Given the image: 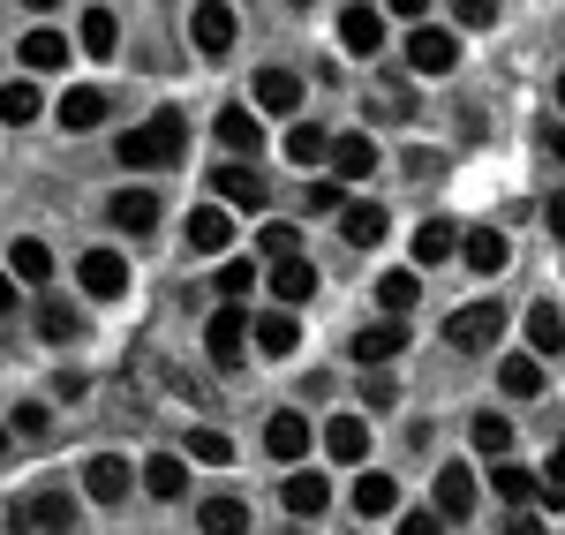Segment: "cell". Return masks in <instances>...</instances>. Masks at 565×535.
<instances>
[{
  "mask_svg": "<svg viewBox=\"0 0 565 535\" xmlns=\"http://www.w3.org/2000/svg\"><path fill=\"white\" fill-rule=\"evenodd\" d=\"M114 151H121V167H129V174H143V167H174L181 151H189V114H174V106H167V114L136 121Z\"/></svg>",
  "mask_w": 565,
  "mask_h": 535,
  "instance_id": "obj_1",
  "label": "cell"
},
{
  "mask_svg": "<svg viewBox=\"0 0 565 535\" xmlns=\"http://www.w3.org/2000/svg\"><path fill=\"white\" fill-rule=\"evenodd\" d=\"M445 340H452L460 355H490V347L505 340V302H468V310H452Z\"/></svg>",
  "mask_w": 565,
  "mask_h": 535,
  "instance_id": "obj_2",
  "label": "cell"
},
{
  "mask_svg": "<svg viewBox=\"0 0 565 535\" xmlns=\"http://www.w3.org/2000/svg\"><path fill=\"white\" fill-rule=\"evenodd\" d=\"M8 528H45V535H76V497L68 491H39V497H15L8 505Z\"/></svg>",
  "mask_w": 565,
  "mask_h": 535,
  "instance_id": "obj_3",
  "label": "cell"
},
{
  "mask_svg": "<svg viewBox=\"0 0 565 535\" xmlns=\"http://www.w3.org/2000/svg\"><path fill=\"white\" fill-rule=\"evenodd\" d=\"M407 68H415V76H452V68H460V39H452L445 23H415V31H407Z\"/></svg>",
  "mask_w": 565,
  "mask_h": 535,
  "instance_id": "obj_4",
  "label": "cell"
},
{
  "mask_svg": "<svg viewBox=\"0 0 565 535\" xmlns=\"http://www.w3.org/2000/svg\"><path fill=\"white\" fill-rule=\"evenodd\" d=\"M204 347H212L218 370H234V362L249 355V310H242V302H226V310L204 324Z\"/></svg>",
  "mask_w": 565,
  "mask_h": 535,
  "instance_id": "obj_5",
  "label": "cell"
},
{
  "mask_svg": "<svg viewBox=\"0 0 565 535\" xmlns=\"http://www.w3.org/2000/svg\"><path fill=\"white\" fill-rule=\"evenodd\" d=\"M189 39H196V53H204V61L234 53V8H226V0H196V15H189Z\"/></svg>",
  "mask_w": 565,
  "mask_h": 535,
  "instance_id": "obj_6",
  "label": "cell"
},
{
  "mask_svg": "<svg viewBox=\"0 0 565 535\" xmlns=\"http://www.w3.org/2000/svg\"><path fill=\"white\" fill-rule=\"evenodd\" d=\"M212 189L226 196V204H242V212H264V204H271V181H264L249 159H226V167L212 174Z\"/></svg>",
  "mask_w": 565,
  "mask_h": 535,
  "instance_id": "obj_7",
  "label": "cell"
},
{
  "mask_svg": "<svg viewBox=\"0 0 565 535\" xmlns=\"http://www.w3.org/2000/svg\"><path fill=\"white\" fill-rule=\"evenodd\" d=\"M76 279H84V295H98V302H121V295H129V257L90 249L84 265H76Z\"/></svg>",
  "mask_w": 565,
  "mask_h": 535,
  "instance_id": "obj_8",
  "label": "cell"
},
{
  "mask_svg": "<svg viewBox=\"0 0 565 535\" xmlns=\"http://www.w3.org/2000/svg\"><path fill=\"white\" fill-rule=\"evenodd\" d=\"M399 347H407V324H399V317H377V324L354 332V362H362V370H385Z\"/></svg>",
  "mask_w": 565,
  "mask_h": 535,
  "instance_id": "obj_9",
  "label": "cell"
},
{
  "mask_svg": "<svg viewBox=\"0 0 565 535\" xmlns=\"http://www.w3.org/2000/svg\"><path fill=\"white\" fill-rule=\"evenodd\" d=\"M129 460H121V452H98V460H90L84 468V497L90 505H121V497H129Z\"/></svg>",
  "mask_w": 565,
  "mask_h": 535,
  "instance_id": "obj_10",
  "label": "cell"
},
{
  "mask_svg": "<svg viewBox=\"0 0 565 535\" xmlns=\"http://www.w3.org/2000/svg\"><path fill=\"white\" fill-rule=\"evenodd\" d=\"M340 45H348V53H362V61H370V53H385V8L354 0L348 15H340Z\"/></svg>",
  "mask_w": 565,
  "mask_h": 535,
  "instance_id": "obj_11",
  "label": "cell"
},
{
  "mask_svg": "<svg viewBox=\"0 0 565 535\" xmlns=\"http://www.w3.org/2000/svg\"><path fill=\"white\" fill-rule=\"evenodd\" d=\"M468 513H476V468L445 460L437 468V521H468Z\"/></svg>",
  "mask_w": 565,
  "mask_h": 535,
  "instance_id": "obj_12",
  "label": "cell"
},
{
  "mask_svg": "<svg viewBox=\"0 0 565 535\" xmlns=\"http://www.w3.org/2000/svg\"><path fill=\"white\" fill-rule=\"evenodd\" d=\"M324 167H332V181H370V174H377V143H370L362 129L332 136V159H324Z\"/></svg>",
  "mask_w": 565,
  "mask_h": 535,
  "instance_id": "obj_13",
  "label": "cell"
},
{
  "mask_svg": "<svg viewBox=\"0 0 565 535\" xmlns=\"http://www.w3.org/2000/svg\"><path fill=\"white\" fill-rule=\"evenodd\" d=\"M218 143H226V159H257V143H264V129H257V114L249 106H218Z\"/></svg>",
  "mask_w": 565,
  "mask_h": 535,
  "instance_id": "obj_14",
  "label": "cell"
},
{
  "mask_svg": "<svg viewBox=\"0 0 565 535\" xmlns=\"http://www.w3.org/2000/svg\"><path fill=\"white\" fill-rule=\"evenodd\" d=\"M53 121H61V129H68V136L98 129V121H106V90H90V84L61 90V106H53Z\"/></svg>",
  "mask_w": 565,
  "mask_h": 535,
  "instance_id": "obj_15",
  "label": "cell"
},
{
  "mask_svg": "<svg viewBox=\"0 0 565 535\" xmlns=\"http://www.w3.org/2000/svg\"><path fill=\"white\" fill-rule=\"evenodd\" d=\"M264 287L279 295V310H302L309 295H317V265H309V257H287V265H271Z\"/></svg>",
  "mask_w": 565,
  "mask_h": 535,
  "instance_id": "obj_16",
  "label": "cell"
},
{
  "mask_svg": "<svg viewBox=\"0 0 565 535\" xmlns=\"http://www.w3.org/2000/svg\"><path fill=\"white\" fill-rule=\"evenodd\" d=\"M324 452H332L340 468L370 460V422H362V415H332V422H324Z\"/></svg>",
  "mask_w": 565,
  "mask_h": 535,
  "instance_id": "obj_17",
  "label": "cell"
},
{
  "mask_svg": "<svg viewBox=\"0 0 565 535\" xmlns=\"http://www.w3.org/2000/svg\"><path fill=\"white\" fill-rule=\"evenodd\" d=\"M460 234H468V226H452V220H423V226H415V265L430 271V265H445V257H460Z\"/></svg>",
  "mask_w": 565,
  "mask_h": 535,
  "instance_id": "obj_18",
  "label": "cell"
},
{
  "mask_svg": "<svg viewBox=\"0 0 565 535\" xmlns=\"http://www.w3.org/2000/svg\"><path fill=\"white\" fill-rule=\"evenodd\" d=\"M257 106L264 114H295V106H302V76H295V68H257Z\"/></svg>",
  "mask_w": 565,
  "mask_h": 535,
  "instance_id": "obj_19",
  "label": "cell"
},
{
  "mask_svg": "<svg viewBox=\"0 0 565 535\" xmlns=\"http://www.w3.org/2000/svg\"><path fill=\"white\" fill-rule=\"evenodd\" d=\"M460 257H468V271H482V279H490V271H505V265H513V242L482 226V234H460Z\"/></svg>",
  "mask_w": 565,
  "mask_h": 535,
  "instance_id": "obj_20",
  "label": "cell"
},
{
  "mask_svg": "<svg viewBox=\"0 0 565 535\" xmlns=\"http://www.w3.org/2000/svg\"><path fill=\"white\" fill-rule=\"evenodd\" d=\"M39 332L53 340V347H76V340H84V310L61 302V295H45V302H39Z\"/></svg>",
  "mask_w": 565,
  "mask_h": 535,
  "instance_id": "obj_21",
  "label": "cell"
},
{
  "mask_svg": "<svg viewBox=\"0 0 565 535\" xmlns=\"http://www.w3.org/2000/svg\"><path fill=\"white\" fill-rule=\"evenodd\" d=\"M249 340H257L264 355H295V340H302L295 332V310H257L249 317Z\"/></svg>",
  "mask_w": 565,
  "mask_h": 535,
  "instance_id": "obj_22",
  "label": "cell"
},
{
  "mask_svg": "<svg viewBox=\"0 0 565 535\" xmlns=\"http://www.w3.org/2000/svg\"><path fill=\"white\" fill-rule=\"evenodd\" d=\"M264 452H271V460H302L309 452V415H271V422H264Z\"/></svg>",
  "mask_w": 565,
  "mask_h": 535,
  "instance_id": "obj_23",
  "label": "cell"
},
{
  "mask_svg": "<svg viewBox=\"0 0 565 535\" xmlns=\"http://www.w3.org/2000/svg\"><path fill=\"white\" fill-rule=\"evenodd\" d=\"M15 61H23L31 76H53V68H68V39H61V31H31V39L15 45Z\"/></svg>",
  "mask_w": 565,
  "mask_h": 535,
  "instance_id": "obj_24",
  "label": "cell"
},
{
  "mask_svg": "<svg viewBox=\"0 0 565 535\" xmlns=\"http://www.w3.org/2000/svg\"><path fill=\"white\" fill-rule=\"evenodd\" d=\"M106 212H114V226H121V234H151V226H159V196H151V189H121Z\"/></svg>",
  "mask_w": 565,
  "mask_h": 535,
  "instance_id": "obj_25",
  "label": "cell"
},
{
  "mask_svg": "<svg viewBox=\"0 0 565 535\" xmlns=\"http://www.w3.org/2000/svg\"><path fill=\"white\" fill-rule=\"evenodd\" d=\"M226 242H234V226H226V212H218V204L189 212V257H218Z\"/></svg>",
  "mask_w": 565,
  "mask_h": 535,
  "instance_id": "obj_26",
  "label": "cell"
},
{
  "mask_svg": "<svg viewBox=\"0 0 565 535\" xmlns=\"http://www.w3.org/2000/svg\"><path fill=\"white\" fill-rule=\"evenodd\" d=\"M39 114H45V98H39V84H31V76L0 84V121H8V129H31Z\"/></svg>",
  "mask_w": 565,
  "mask_h": 535,
  "instance_id": "obj_27",
  "label": "cell"
},
{
  "mask_svg": "<svg viewBox=\"0 0 565 535\" xmlns=\"http://www.w3.org/2000/svg\"><path fill=\"white\" fill-rule=\"evenodd\" d=\"M136 475H143V491H151V497H181V491H189V468H181V452H151Z\"/></svg>",
  "mask_w": 565,
  "mask_h": 535,
  "instance_id": "obj_28",
  "label": "cell"
},
{
  "mask_svg": "<svg viewBox=\"0 0 565 535\" xmlns=\"http://www.w3.org/2000/svg\"><path fill=\"white\" fill-rule=\"evenodd\" d=\"M196 528L204 535H249V505L242 497H204L196 505Z\"/></svg>",
  "mask_w": 565,
  "mask_h": 535,
  "instance_id": "obj_29",
  "label": "cell"
},
{
  "mask_svg": "<svg viewBox=\"0 0 565 535\" xmlns=\"http://www.w3.org/2000/svg\"><path fill=\"white\" fill-rule=\"evenodd\" d=\"M385 204H348V212H340V234H348L354 249H377V242H385Z\"/></svg>",
  "mask_w": 565,
  "mask_h": 535,
  "instance_id": "obj_30",
  "label": "cell"
},
{
  "mask_svg": "<svg viewBox=\"0 0 565 535\" xmlns=\"http://www.w3.org/2000/svg\"><path fill=\"white\" fill-rule=\"evenodd\" d=\"M392 505H399V483L392 475H354V513L362 521H385Z\"/></svg>",
  "mask_w": 565,
  "mask_h": 535,
  "instance_id": "obj_31",
  "label": "cell"
},
{
  "mask_svg": "<svg viewBox=\"0 0 565 535\" xmlns=\"http://www.w3.org/2000/svg\"><path fill=\"white\" fill-rule=\"evenodd\" d=\"M76 45H84L90 61H106V53L121 45V23H114L106 8H84V23H76Z\"/></svg>",
  "mask_w": 565,
  "mask_h": 535,
  "instance_id": "obj_32",
  "label": "cell"
},
{
  "mask_svg": "<svg viewBox=\"0 0 565 535\" xmlns=\"http://www.w3.org/2000/svg\"><path fill=\"white\" fill-rule=\"evenodd\" d=\"M8 271H15V279H23V287H45V279H53V249H45V242H31V234H23V242H15V249H8Z\"/></svg>",
  "mask_w": 565,
  "mask_h": 535,
  "instance_id": "obj_33",
  "label": "cell"
},
{
  "mask_svg": "<svg viewBox=\"0 0 565 535\" xmlns=\"http://www.w3.org/2000/svg\"><path fill=\"white\" fill-rule=\"evenodd\" d=\"M324 505H332V483H324V475H287V513H302V521H317V513H324Z\"/></svg>",
  "mask_w": 565,
  "mask_h": 535,
  "instance_id": "obj_34",
  "label": "cell"
},
{
  "mask_svg": "<svg viewBox=\"0 0 565 535\" xmlns=\"http://www.w3.org/2000/svg\"><path fill=\"white\" fill-rule=\"evenodd\" d=\"M498 385H505L513 400H535V393H543V362L535 355H505L498 362Z\"/></svg>",
  "mask_w": 565,
  "mask_h": 535,
  "instance_id": "obj_35",
  "label": "cell"
},
{
  "mask_svg": "<svg viewBox=\"0 0 565 535\" xmlns=\"http://www.w3.org/2000/svg\"><path fill=\"white\" fill-rule=\"evenodd\" d=\"M490 491L505 497V505H527L543 483H535V468H521V460H498V468H490Z\"/></svg>",
  "mask_w": 565,
  "mask_h": 535,
  "instance_id": "obj_36",
  "label": "cell"
},
{
  "mask_svg": "<svg viewBox=\"0 0 565 535\" xmlns=\"http://www.w3.org/2000/svg\"><path fill=\"white\" fill-rule=\"evenodd\" d=\"M287 159H295V167H324V159H332V136L317 129V121H295V129H287Z\"/></svg>",
  "mask_w": 565,
  "mask_h": 535,
  "instance_id": "obj_37",
  "label": "cell"
},
{
  "mask_svg": "<svg viewBox=\"0 0 565 535\" xmlns=\"http://www.w3.org/2000/svg\"><path fill=\"white\" fill-rule=\"evenodd\" d=\"M527 347H535V355H558V347H565V317L551 310V302L527 310Z\"/></svg>",
  "mask_w": 565,
  "mask_h": 535,
  "instance_id": "obj_38",
  "label": "cell"
},
{
  "mask_svg": "<svg viewBox=\"0 0 565 535\" xmlns=\"http://www.w3.org/2000/svg\"><path fill=\"white\" fill-rule=\"evenodd\" d=\"M415 295H423L415 271H385V279H377V310H385V317H407V310H415Z\"/></svg>",
  "mask_w": 565,
  "mask_h": 535,
  "instance_id": "obj_39",
  "label": "cell"
},
{
  "mask_svg": "<svg viewBox=\"0 0 565 535\" xmlns=\"http://www.w3.org/2000/svg\"><path fill=\"white\" fill-rule=\"evenodd\" d=\"M218 295H226V302H249V295H257V265H249V257H226V265H218Z\"/></svg>",
  "mask_w": 565,
  "mask_h": 535,
  "instance_id": "obj_40",
  "label": "cell"
},
{
  "mask_svg": "<svg viewBox=\"0 0 565 535\" xmlns=\"http://www.w3.org/2000/svg\"><path fill=\"white\" fill-rule=\"evenodd\" d=\"M476 452L505 460V452H513V422H505V415H476Z\"/></svg>",
  "mask_w": 565,
  "mask_h": 535,
  "instance_id": "obj_41",
  "label": "cell"
},
{
  "mask_svg": "<svg viewBox=\"0 0 565 535\" xmlns=\"http://www.w3.org/2000/svg\"><path fill=\"white\" fill-rule=\"evenodd\" d=\"M257 242H264V257H271V265H287V257H302V226H287V220H271V226L257 234Z\"/></svg>",
  "mask_w": 565,
  "mask_h": 535,
  "instance_id": "obj_42",
  "label": "cell"
},
{
  "mask_svg": "<svg viewBox=\"0 0 565 535\" xmlns=\"http://www.w3.org/2000/svg\"><path fill=\"white\" fill-rule=\"evenodd\" d=\"M189 460H204V468H226V460H234L226 430H189Z\"/></svg>",
  "mask_w": 565,
  "mask_h": 535,
  "instance_id": "obj_43",
  "label": "cell"
},
{
  "mask_svg": "<svg viewBox=\"0 0 565 535\" xmlns=\"http://www.w3.org/2000/svg\"><path fill=\"white\" fill-rule=\"evenodd\" d=\"M452 23L460 31H490L498 23V0H452Z\"/></svg>",
  "mask_w": 565,
  "mask_h": 535,
  "instance_id": "obj_44",
  "label": "cell"
},
{
  "mask_svg": "<svg viewBox=\"0 0 565 535\" xmlns=\"http://www.w3.org/2000/svg\"><path fill=\"white\" fill-rule=\"evenodd\" d=\"M392 400H399L392 370H362V407H392Z\"/></svg>",
  "mask_w": 565,
  "mask_h": 535,
  "instance_id": "obj_45",
  "label": "cell"
},
{
  "mask_svg": "<svg viewBox=\"0 0 565 535\" xmlns=\"http://www.w3.org/2000/svg\"><path fill=\"white\" fill-rule=\"evenodd\" d=\"M302 196H309V212H348V196H340V181H309Z\"/></svg>",
  "mask_w": 565,
  "mask_h": 535,
  "instance_id": "obj_46",
  "label": "cell"
},
{
  "mask_svg": "<svg viewBox=\"0 0 565 535\" xmlns=\"http://www.w3.org/2000/svg\"><path fill=\"white\" fill-rule=\"evenodd\" d=\"M45 422H53V415H45L39 400H23V407H15V438H45Z\"/></svg>",
  "mask_w": 565,
  "mask_h": 535,
  "instance_id": "obj_47",
  "label": "cell"
},
{
  "mask_svg": "<svg viewBox=\"0 0 565 535\" xmlns=\"http://www.w3.org/2000/svg\"><path fill=\"white\" fill-rule=\"evenodd\" d=\"M399 167H407V174H415V181H430V174H437V151H407Z\"/></svg>",
  "mask_w": 565,
  "mask_h": 535,
  "instance_id": "obj_48",
  "label": "cell"
},
{
  "mask_svg": "<svg viewBox=\"0 0 565 535\" xmlns=\"http://www.w3.org/2000/svg\"><path fill=\"white\" fill-rule=\"evenodd\" d=\"M399 535H437V513H399Z\"/></svg>",
  "mask_w": 565,
  "mask_h": 535,
  "instance_id": "obj_49",
  "label": "cell"
},
{
  "mask_svg": "<svg viewBox=\"0 0 565 535\" xmlns=\"http://www.w3.org/2000/svg\"><path fill=\"white\" fill-rule=\"evenodd\" d=\"M392 15H407V23H423V15H430V0H385Z\"/></svg>",
  "mask_w": 565,
  "mask_h": 535,
  "instance_id": "obj_50",
  "label": "cell"
},
{
  "mask_svg": "<svg viewBox=\"0 0 565 535\" xmlns=\"http://www.w3.org/2000/svg\"><path fill=\"white\" fill-rule=\"evenodd\" d=\"M15 287H23V279H15V271H8V265H0V317H8V310H15Z\"/></svg>",
  "mask_w": 565,
  "mask_h": 535,
  "instance_id": "obj_51",
  "label": "cell"
},
{
  "mask_svg": "<svg viewBox=\"0 0 565 535\" xmlns=\"http://www.w3.org/2000/svg\"><path fill=\"white\" fill-rule=\"evenodd\" d=\"M543 151H551V159H565V121H551V129H543Z\"/></svg>",
  "mask_w": 565,
  "mask_h": 535,
  "instance_id": "obj_52",
  "label": "cell"
},
{
  "mask_svg": "<svg viewBox=\"0 0 565 535\" xmlns=\"http://www.w3.org/2000/svg\"><path fill=\"white\" fill-rule=\"evenodd\" d=\"M505 535H551V521H535V513H521V521H513Z\"/></svg>",
  "mask_w": 565,
  "mask_h": 535,
  "instance_id": "obj_53",
  "label": "cell"
},
{
  "mask_svg": "<svg viewBox=\"0 0 565 535\" xmlns=\"http://www.w3.org/2000/svg\"><path fill=\"white\" fill-rule=\"evenodd\" d=\"M551 234H558V242H565V189H558V196H551Z\"/></svg>",
  "mask_w": 565,
  "mask_h": 535,
  "instance_id": "obj_54",
  "label": "cell"
},
{
  "mask_svg": "<svg viewBox=\"0 0 565 535\" xmlns=\"http://www.w3.org/2000/svg\"><path fill=\"white\" fill-rule=\"evenodd\" d=\"M551 483H565V438L551 446Z\"/></svg>",
  "mask_w": 565,
  "mask_h": 535,
  "instance_id": "obj_55",
  "label": "cell"
},
{
  "mask_svg": "<svg viewBox=\"0 0 565 535\" xmlns=\"http://www.w3.org/2000/svg\"><path fill=\"white\" fill-rule=\"evenodd\" d=\"M23 8H39V15H45V8H61V0H23Z\"/></svg>",
  "mask_w": 565,
  "mask_h": 535,
  "instance_id": "obj_56",
  "label": "cell"
},
{
  "mask_svg": "<svg viewBox=\"0 0 565 535\" xmlns=\"http://www.w3.org/2000/svg\"><path fill=\"white\" fill-rule=\"evenodd\" d=\"M0 460H8V430H0Z\"/></svg>",
  "mask_w": 565,
  "mask_h": 535,
  "instance_id": "obj_57",
  "label": "cell"
},
{
  "mask_svg": "<svg viewBox=\"0 0 565 535\" xmlns=\"http://www.w3.org/2000/svg\"><path fill=\"white\" fill-rule=\"evenodd\" d=\"M558 106H565V76H558Z\"/></svg>",
  "mask_w": 565,
  "mask_h": 535,
  "instance_id": "obj_58",
  "label": "cell"
},
{
  "mask_svg": "<svg viewBox=\"0 0 565 535\" xmlns=\"http://www.w3.org/2000/svg\"><path fill=\"white\" fill-rule=\"evenodd\" d=\"M295 8H309V0H295Z\"/></svg>",
  "mask_w": 565,
  "mask_h": 535,
  "instance_id": "obj_59",
  "label": "cell"
}]
</instances>
